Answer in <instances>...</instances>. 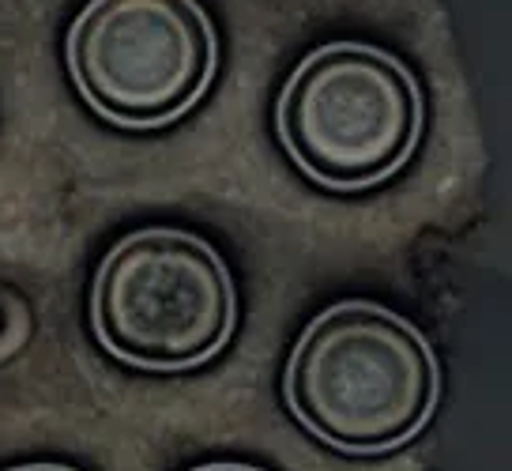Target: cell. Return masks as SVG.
Masks as SVG:
<instances>
[{
	"mask_svg": "<svg viewBox=\"0 0 512 471\" xmlns=\"http://www.w3.org/2000/svg\"><path fill=\"white\" fill-rule=\"evenodd\" d=\"M283 396L305 434L347 456L415 441L441 400V366L422 328L366 298L317 313L290 351Z\"/></svg>",
	"mask_w": 512,
	"mask_h": 471,
	"instance_id": "1",
	"label": "cell"
},
{
	"mask_svg": "<svg viewBox=\"0 0 512 471\" xmlns=\"http://www.w3.org/2000/svg\"><path fill=\"white\" fill-rule=\"evenodd\" d=\"M275 129L290 163L332 193H362L415 155L426 98L396 53L328 42L302 57L279 95Z\"/></svg>",
	"mask_w": 512,
	"mask_h": 471,
	"instance_id": "2",
	"label": "cell"
},
{
	"mask_svg": "<svg viewBox=\"0 0 512 471\" xmlns=\"http://www.w3.org/2000/svg\"><path fill=\"white\" fill-rule=\"evenodd\" d=\"M238 298L219 249L189 230H132L98 264L91 328L117 362L185 374L234 336Z\"/></svg>",
	"mask_w": 512,
	"mask_h": 471,
	"instance_id": "3",
	"label": "cell"
},
{
	"mask_svg": "<svg viewBox=\"0 0 512 471\" xmlns=\"http://www.w3.org/2000/svg\"><path fill=\"white\" fill-rule=\"evenodd\" d=\"M80 98L117 129L185 117L219 72V34L196 0H87L68 31Z\"/></svg>",
	"mask_w": 512,
	"mask_h": 471,
	"instance_id": "4",
	"label": "cell"
},
{
	"mask_svg": "<svg viewBox=\"0 0 512 471\" xmlns=\"http://www.w3.org/2000/svg\"><path fill=\"white\" fill-rule=\"evenodd\" d=\"M192 471H264V468H253V464H230V460H219V464H200V468Z\"/></svg>",
	"mask_w": 512,
	"mask_h": 471,
	"instance_id": "5",
	"label": "cell"
},
{
	"mask_svg": "<svg viewBox=\"0 0 512 471\" xmlns=\"http://www.w3.org/2000/svg\"><path fill=\"white\" fill-rule=\"evenodd\" d=\"M4 471H76V468H68V464H16V468H4Z\"/></svg>",
	"mask_w": 512,
	"mask_h": 471,
	"instance_id": "6",
	"label": "cell"
}]
</instances>
